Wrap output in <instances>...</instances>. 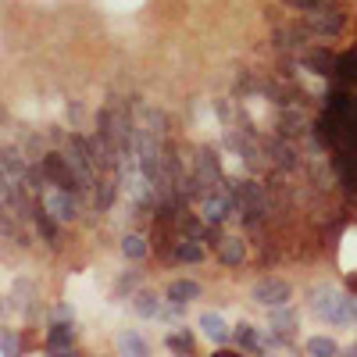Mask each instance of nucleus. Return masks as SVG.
<instances>
[{"label": "nucleus", "instance_id": "nucleus-1", "mask_svg": "<svg viewBox=\"0 0 357 357\" xmlns=\"http://www.w3.org/2000/svg\"><path fill=\"white\" fill-rule=\"evenodd\" d=\"M193 178H197V186H200V197L222 186L225 172H222V158H218V151H215L211 143L197 146V158H193Z\"/></svg>", "mask_w": 357, "mask_h": 357}, {"label": "nucleus", "instance_id": "nucleus-2", "mask_svg": "<svg viewBox=\"0 0 357 357\" xmlns=\"http://www.w3.org/2000/svg\"><path fill=\"white\" fill-rule=\"evenodd\" d=\"M43 207H47V211L61 222V225H68V222H79L82 207H86V197L75 193V190L54 186V190H43Z\"/></svg>", "mask_w": 357, "mask_h": 357}, {"label": "nucleus", "instance_id": "nucleus-3", "mask_svg": "<svg viewBox=\"0 0 357 357\" xmlns=\"http://www.w3.org/2000/svg\"><path fill=\"white\" fill-rule=\"evenodd\" d=\"M301 22L307 25V33L311 36H321V40H336V36H343V29H347V11H340V8H318V11H307V15H301Z\"/></svg>", "mask_w": 357, "mask_h": 357}, {"label": "nucleus", "instance_id": "nucleus-4", "mask_svg": "<svg viewBox=\"0 0 357 357\" xmlns=\"http://www.w3.org/2000/svg\"><path fill=\"white\" fill-rule=\"evenodd\" d=\"M250 301L254 304H261V307H282V304H289L293 301V286L286 282V279H279V275H261L254 286H250Z\"/></svg>", "mask_w": 357, "mask_h": 357}, {"label": "nucleus", "instance_id": "nucleus-5", "mask_svg": "<svg viewBox=\"0 0 357 357\" xmlns=\"http://www.w3.org/2000/svg\"><path fill=\"white\" fill-rule=\"evenodd\" d=\"M311 314L325 325H347V314H343V293L329 289V286H318L311 293Z\"/></svg>", "mask_w": 357, "mask_h": 357}, {"label": "nucleus", "instance_id": "nucleus-6", "mask_svg": "<svg viewBox=\"0 0 357 357\" xmlns=\"http://www.w3.org/2000/svg\"><path fill=\"white\" fill-rule=\"evenodd\" d=\"M232 215H236L232 197H229L222 186L200 197V218H204L207 225H222V222H225V218H232Z\"/></svg>", "mask_w": 357, "mask_h": 357}, {"label": "nucleus", "instance_id": "nucleus-7", "mask_svg": "<svg viewBox=\"0 0 357 357\" xmlns=\"http://www.w3.org/2000/svg\"><path fill=\"white\" fill-rule=\"evenodd\" d=\"M301 65H304V72H311L318 79H333L336 50L333 47H307V50H301Z\"/></svg>", "mask_w": 357, "mask_h": 357}, {"label": "nucleus", "instance_id": "nucleus-8", "mask_svg": "<svg viewBox=\"0 0 357 357\" xmlns=\"http://www.w3.org/2000/svg\"><path fill=\"white\" fill-rule=\"evenodd\" d=\"M114 197H118V172H100L93 190H89V204H93V211H111L114 207Z\"/></svg>", "mask_w": 357, "mask_h": 357}, {"label": "nucleus", "instance_id": "nucleus-9", "mask_svg": "<svg viewBox=\"0 0 357 357\" xmlns=\"http://www.w3.org/2000/svg\"><path fill=\"white\" fill-rule=\"evenodd\" d=\"M215 261L225 264V268H243V261H247L243 236H225V232H222V240L215 243Z\"/></svg>", "mask_w": 357, "mask_h": 357}, {"label": "nucleus", "instance_id": "nucleus-10", "mask_svg": "<svg viewBox=\"0 0 357 357\" xmlns=\"http://www.w3.org/2000/svg\"><path fill=\"white\" fill-rule=\"evenodd\" d=\"M197 325H200V333H204L207 340H211V343H215L218 350H225V347L232 343V329L225 325V318H222L218 311H204Z\"/></svg>", "mask_w": 357, "mask_h": 357}, {"label": "nucleus", "instance_id": "nucleus-11", "mask_svg": "<svg viewBox=\"0 0 357 357\" xmlns=\"http://www.w3.org/2000/svg\"><path fill=\"white\" fill-rule=\"evenodd\" d=\"M264 154H268V165H275L282 172H293V168H301V161H296L293 154V146L286 143V136H272L264 143Z\"/></svg>", "mask_w": 357, "mask_h": 357}, {"label": "nucleus", "instance_id": "nucleus-12", "mask_svg": "<svg viewBox=\"0 0 357 357\" xmlns=\"http://www.w3.org/2000/svg\"><path fill=\"white\" fill-rule=\"evenodd\" d=\"M200 282L197 279H172L168 289H165V301L168 304H178V307H190L193 301H200Z\"/></svg>", "mask_w": 357, "mask_h": 357}, {"label": "nucleus", "instance_id": "nucleus-13", "mask_svg": "<svg viewBox=\"0 0 357 357\" xmlns=\"http://www.w3.org/2000/svg\"><path fill=\"white\" fill-rule=\"evenodd\" d=\"M33 222H36V232H40V240L43 243H50V247H61V222H57L47 207H43V200L33 207Z\"/></svg>", "mask_w": 357, "mask_h": 357}, {"label": "nucleus", "instance_id": "nucleus-14", "mask_svg": "<svg viewBox=\"0 0 357 357\" xmlns=\"http://www.w3.org/2000/svg\"><path fill=\"white\" fill-rule=\"evenodd\" d=\"M72 347H75V321H54L50 333H47V340H43V350L65 354V350H72Z\"/></svg>", "mask_w": 357, "mask_h": 357}, {"label": "nucleus", "instance_id": "nucleus-15", "mask_svg": "<svg viewBox=\"0 0 357 357\" xmlns=\"http://www.w3.org/2000/svg\"><path fill=\"white\" fill-rule=\"evenodd\" d=\"M207 257V250L200 247L197 236H175V250H172V261L178 264H200Z\"/></svg>", "mask_w": 357, "mask_h": 357}, {"label": "nucleus", "instance_id": "nucleus-16", "mask_svg": "<svg viewBox=\"0 0 357 357\" xmlns=\"http://www.w3.org/2000/svg\"><path fill=\"white\" fill-rule=\"evenodd\" d=\"M232 347L236 350H247V354H264V340H261V333L254 329L250 321H240L232 329Z\"/></svg>", "mask_w": 357, "mask_h": 357}, {"label": "nucleus", "instance_id": "nucleus-17", "mask_svg": "<svg viewBox=\"0 0 357 357\" xmlns=\"http://www.w3.org/2000/svg\"><path fill=\"white\" fill-rule=\"evenodd\" d=\"M0 236H4V240L22 243V247H29V236H25V229H22V215H18V211L11 215V207H8V204L0 207Z\"/></svg>", "mask_w": 357, "mask_h": 357}, {"label": "nucleus", "instance_id": "nucleus-18", "mask_svg": "<svg viewBox=\"0 0 357 357\" xmlns=\"http://www.w3.org/2000/svg\"><path fill=\"white\" fill-rule=\"evenodd\" d=\"M161 307H165V301H158V293H151V289H136L132 293V311H136V318H158L161 314Z\"/></svg>", "mask_w": 357, "mask_h": 357}, {"label": "nucleus", "instance_id": "nucleus-19", "mask_svg": "<svg viewBox=\"0 0 357 357\" xmlns=\"http://www.w3.org/2000/svg\"><path fill=\"white\" fill-rule=\"evenodd\" d=\"M165 347H168L172 354H197V336H193L190 329H172V333L165 336Z\"/></svg>", "mask_w": 357, "mask_h": 357}, {"label": "nucleus", "instance_id": "nucleus-20", "mask_svg": "<svg viewBox=\"0 0 357 357\" xmlns=\"http://www.w3.org/2000/svg\"><path fill=\"white\" fill-rule=\"evenodd\" d=\"M122 254L129 257V261H143L146 254H151V247H146V240L139 232H129L126 240H122Z\"/></svg>", "mask_w": 357, "mask_h": 357}, {"label": "nucleus", "instance_id": "nucleus-21", "mask_svg": "<svg viewBox=\"0 0 357 357\" xmlns=\"http://www.w3.org/2000/svg\"><path fill=\"white\" fill-rule=\"evenodd\" d=\"M304 350L314 354V357H333V354H340V343H336L333 336H311V340L304 343Z\"/></svg>", "mask_w": 357, "mask_h": 357}, {"label": "nucleus", "instance_id": "nucleus-22", "mask_svg": "<svg viewBox=\"0 0 357 357\" xmlns=\"http://www.w3.org/2000/svg\"><path fill=\"white\" fill-rule=\"evenodd\" d=\"M118 354H136V357H146V354H151V347H146V340H139L136 333H122V336H118Z\"/></svg>", "mask_w": 357, "mask_h": 357}, {"label": "nucleus", "instance_id": "nucleus-23", "mask_svg": "<svg viewBox=\"0 0 357 357\" xmlns=\"http://www.w3.org/2000/svg\"><path fill=\"white\" fill-rule=\"evenodd\" d=\"M293 325H296V314H293V307L289 304H282V307H272V329H279V333H293Z\"/></svg>", "mask_w": 357, "mask_h": 357}, {"label": "nucleus", "instance_id": "nucleus-24", "mask_svg": "<svg viewBox=\"0 0 357 357\" xmlns=\"http://www.w3.org/2000/svg\"><path fill=\"white\" fill-rule=\"evenodd\" d=\"M139 289V272H122V275H118V282H114V296H132Z\"/></svg>", "mask_w": 357, "mask_h": 357}, {"label": "nucleus", "instance_id": "nucleus-25", "mask_svg": "<svg viewBox=\"0 0 357 357\" xmlns=\"http://www.w3.org/2000/svg\"><path fill=\"white\" fill-rule=\"evenodd\" d=\"M329 0H282V8H289V11H296V15H307V11H318V8H325Z\"/></svg>", "mask_w": 357, "mask_h": 357}, {"label": "nucleus", "instance_id": "nucleus-26", "mask_svg": "<svg viewBox=\"0 0 357 357\" xmlns=\"http://www.w3.org/2000/svg\"><path fill=\"white\" fill-rule=\"evenodd\" d=\"M0 350H4V354H15V350H18V340H15L11 333H0Z\"/></svg>", "mask_w": 357, "mask_h": 357}, {"label": "nucleus", "instance_id": "nucleus-27", "mask_svg": "<svg viewBox=\"0 0 357 357\" xmlns=\"http://www.w3.org/2000/svg\"><path fill=\"white\" fill-rule=\"evenodd\" d=\"M347 126H350V132H354V139H357V97H354V107H350V114H347Z\"/></svg>", "mask_w": 357, "mask_h": 357}, {"label": "nucleus", "instance_id": "nucleus-28", "mask_svg": "<svg viewBox=\"0 0 357 357\" xmlns=\"http://www.w3.org/2000/svg\"><path fill=\"white\" fill-rule=\"evenodd\" d=\"M347 289L357 293V272H347Z\"/></svg>", "mask_w": 357, "mask_h": 357}, {"label": "nucleus", "instance_id": "nucleus-29", "mask_svg": "<svg viewBox=\"0 0 357 357\" xmlns=\"http://www.w3.org/2000/svg\"><path fill=\"white\" fill-rule=\"evenodd\" d=\"M11 197H8V186H4V178H0V204H8Z\"/></svg>", "mask_w": 357, "mask_h": 357}, {"label": "nucleus", "instance_id": "nucleus-30", "mask_svg": "<svg viewBox=\"0 0 357 357\" xmlns=\"http://www.w3.org/2000/svg\"><path fill=\"white\" fill-rule=\"evenodd\" d=\"M0 314H4V304H0Z\"/></svg>", "mask_w": 357, "mask_h": 357}]
</instances>
